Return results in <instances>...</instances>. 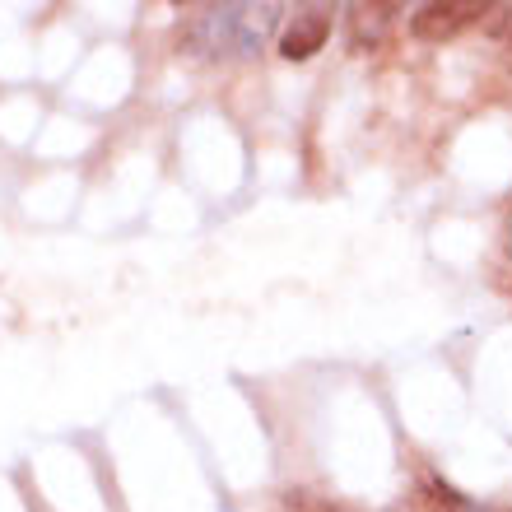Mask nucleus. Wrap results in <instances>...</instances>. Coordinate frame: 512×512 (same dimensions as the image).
<instances>
[{"instance_id":"obj_4","label":"nucleus","mask_w":512,"mask_h":512,"mask_svg":"<svg viewBox=\"0 0 512 512\" xmlns=\"http://www.w3.org/2000/svg\"><path fill=\"white\" fill-rule=\"evenodd\" d=\"M396 19V5H350V47L354 52H373L382 47Z\"/></svg>"},{"instance_id":"obj_1","label":"nucleus","mask_w":512,"mask_h":512,"mask_svg":"<svg viewBox=\"0 0 512 512\" xmlns=\"http://www.w3.org/2000/svg\"><path fill=\"white\" fill-rule=\"evenodd\" d=\"M280 5H210L182 28V42L201 56H252L270 38Z\"/></svg>"},{"instance_id":"obj_6","label":"nucleus","mask_w":512,"mask_h":512,"mask_svg":"<svg viewBox=\"0 0 512 512\" xmlns=\"http://www.w3.org/2000/svg\"><path fill=\"white\" fill-rule=\"evenodd\" d=\"M508 47H512V42H508Z\"/></svg>"},{"instance_id":"obj_2","label":"nucleus","mask_w":512,"mask_h":512,"mask_svg":"<svg viewBox=\"0 0 512 512\" xmlns=\"http://www.w3.org/2000/svg\"><path fill=\"white\" fill-rule=\"evenodd\" d=\"M485 14V5H475V0H433V5H419L415 19H410V33L419 42H447L457 38L466 24H475Z\"/></svg>"},{"instance_id":"obj_5","label":"nucleus","mask_w":512,"mask_h":512,"mask_svg":"<svg viewBox=\"0 0 512 512\" xmlns=\"http://www.w3.org/2000/svg\"><path fill=\"white\" fill-rule=\"evenodd\" d=\"M284 512H345V508L331 499H317L308 489H289V494H284Z\"/></svg>"},{"instance_id":"obj_3","label":"nucleus","mask_w":512,"mask_h":512,"mask_svg":"<svg viewBox=\"0 0 512 512\" xmlns=\"http://www.w3.org/2000/svg\"><path fill=\"white\" fill-rule=\"evenodd\" d=\"M326 38H331V10H317V5L298 10L280 38V56L284 61H308L326 47Z\"/></svg>"}]
</instances>
